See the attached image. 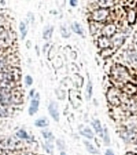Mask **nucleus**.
<instances>
[{
  "instance_id": "1",
  "label": "nucleus",
  "mask_w": 137,
  "mask_h": 155,
  "mask_svg": "<svg viewBox=\"0 0 137 155\" xmlns=\"http://www.w3.org/2000/svg\"><path fill=\"white\" fill-rule=\"evenodd\" d=\"M39 106H40V94L36 93V95L31 98L30 106L28 108V114L30 116H33L38 111Z\"/></svg>"
},
{
  "instance_id": "2",
  "label": "nucleus",
  "mask_w": 137,
  "mask_h": 155,
  "mask_svg": "<svg viewBox=\"0 0 137 155\" xmlns=\"http://www.w3.org/2000/svg\"><path fill=\"white\" fill-rule=\"evenodd\" d=\"M48 112L55 121L58 122L60 120V115L58 111V104L56 102H51L48 105Z\"/></svg>"
},
{
  "instance_id": "3",
  "label": "nucleus",
  "mask_w": 137,
  "mask_h": 155,
  "mask_svg": "<svg viewBox=\"0 0 137 155\" xmlns=\"http://www.w3.org/2000/svg\"><path fill=\"white\" fill-rule=\"evenodd\" d=\"M12 97L11 93L5 91L3 88H0V104H8L11 102Z\"/></svg>"
},
{
  "instance_id": "4",
  "label": "nucleus",
  "mask_w": 137,
  "mask_h": 155,
  "mask_svg": "<svg viewBox=\"0 0 137 155\" xmlns=\"http://www.w3.org/2000/svg\"><path fill=\"white\" fill-rule=\"evenodd\" d=\"M92 126H93V128L95 130V132L100 135V137H103L104 130L103 129V127H102V124L99 120H94L92 122Z\"/></svg>"
},
{
  "instance_id": "5",
  "label": "nucleus",
  "mask_w": 137,
  "mask_h": 155,
  "mask_svg": "<svg viewBox=\"0 0 137 155\" xmlns=\"http://www.w3.org/2000/svg\"><path fill=\"white\" fill-rule=\"evenodd\" d=\"M36 127L38 128H46L48 127V124H49V120H48V118L46 117H41V118L37 119L36 121H35V124H34Z\"/></svg>"
},
{
  "instance_id": "6",
  "label": "nucleus",
  "mask_w": 137,
  "mask_h": 155,
  "mask_svg": "<svg viewBox=\"0 0 137 155\" xmlns=\"http://www.w3.org/2000/svg\"><path fill=\"white\" fill-rule=\"evenodd\" d=\"M80 133H81L83 137L88 138V139H93V138H94V133H93V131H92L89 127H86V128H84L83 129H81V130H80Z\"/></svg>"
},
{
  "instance_id": "7",
  "label": "nucleus",
  "mask_w": 137,
  "mask_h": 155,
  "mask_svg": "<svg viewBox=\"0 0 137 155\" xmlns=\"http://www.w3.org/2000/svg\"><path fill=\"white\" fill-rule=\"evenodd\" d=\"M84 145L86 148L87 151L92 154H99V151L94 147V145H92L91 143L89 142L88 140H84Z\"/></svg>"
},
{
  "instance_id": "8",
  "label": "nucleus",
  "mask_w": 137,
  "mask_h": 155,
  "mask_svg": "<svg viewBox=\"0 0 137 155\" xmlns=\"http://www.w3.org/2000/svg\"><path fill=\"white\" fill-rule=\"evenodd\" d=\"M19 31H20V34H21V39L24 40L26 37L27 34H28V26H27V24L24 22L21 21L19 23Z\"/></svg>"
},
{
  "instance_id": "9",
  "label": "nucleus",
  "mask_w": 137,
  "mask_h": 155,
  "mask_svg": "<svg viewBox=\"0 0 137 155\" xmlns=\"http://www.w3.org/2000/svg\"><path fill=\"white\" fill-rule=\"evenodd\" d=\"M71 28H72L73 31H74L75 33L78 34V35H81V36L83 34V30H82V26H81L78 23H76V22H75L74 24H72Z\"/></svg>"
},
{
  "instance_id": "10",
  "label": "nucleus",
  "mask_w": 137,
  "mask_h": 155,
  "mask_svg": "<svg viewBox=\"0 0 137 155\" xmlns=\"http://www.w3.org/2000/svg\"><path fill=\"white\" fill-rule=\"evenodd\" d=\"M16 136L20 138V139H24V140H26V139H29L30 138L28 133H27L24 129H19L16 133Z\"/></svg>"
},
{
  "instance_id": "11",
  "label": "nucleus",
  "mask_w": 137,
  "mask_h": 155,
  "mask_svg": "<svg viewBox=\"0 0 137 155\" xmlns=\"http://www.w3.org/2000/svg\"><path fill=\"white\" fill-rule=\"evenodd\" d=\"M53 28H50V27L44 29V31L43 32L44 38L45 40H49L51 38V36H52V34H53Z\"/></svg>"
},
{
  "instance_id": "12",
  "label": "nucleus",
  "mask_w": 137,
  "mask_h": 155,
  "mask_svg": "<svg viewBox=\"0 0 137 155\" xmlns=\"http://www.w3.org/2000/svg\"><path fill=\"white\" fill-rule=\"evenodd\" d=\"M92 90H93V86H92V82H90V80H89V82L87 83L86 86V94L87 99H90V97L92 96Z\"/></svg>"
},
{
  "instance_id": "13",
  "label": "nucleus",
  "mask_w": 137,
  "mask_h": 155,
  "mask_svg": "<svg viewBox=\"0 0 137 155\" xmlns=\"http://www.w3.org/2000/svg\"><path fill=\"white\" fill-rule=\"evenodd\" d=\"M41 133H42V135H43L44 138L46 140H50V141H52V140L54 139L53 133H51L50 131L44 130V131H42Z\"/></svg>"
},
{
  "instance_id": "14",
  "label": "nucleus",
  "mask_w": 137,
  "mask_h": 155,
  "mask_svg": "<svg viewBox=\"0 0 137 155\" xmlns=\"http://www.w3.org/2000/svg\"><path fill=\"white\" fill-rule=\"evenodd\" d=\"M24 82H25V84L28 87H30L33 83V78H32L31 75H26L25 78H24Z\"/></svg>"
},
{
  "instance_id": "15",
  "label": "nucleus",
  "mask_w": 137,
  "mask_h": 155,
  "mask_svg": "<svg viewBox=\"0 0 137 155\" xmlns=\"http://www.w3.org/2000/svg\"><path fill=\"white\" fill-rule=\"evenodd\" d=\"M104 137H103L104 139V142L106 143V145H109V142H110V138H109L108 136V132L106 130V128L104 130Z\"/></svg>"
},
{
  "instance_id": "16",
  "label": "nucleus",
  "mask_w": 137,
  "mask_h": 155,
  "mask_svg": "<svg viewBox=\"0 0 137 155\" xmlns=\"http://www.w3.org/2000/svg\"><path fill=\"white\" fill-rule=\"evenodd\" d=\"M70 4L73 7H77V0H70Z\"/></svg>"
},
{
  "instance_id": "17",
  "label": "nucleus",
  "mask_w": 137,
  "mask_h": 155,
  "mask_svg": "<svg viewBox=\"0 0 137 155\" xmlns=\"http://www.w3.org/2000/svg\"><path fill=\"white\" fill-rule=\"evenodd\" d=\"M105 155H115V153L113 152V150H106V152H105Z\"/></svg>"
},
{
  "instance_id": "18",
  "label": "nucleus",
  "mask_w": 137,
  "mask_h": 155,
  "mask_svg": "<svg viewBox=\"0 0 137 155\" xmlns=\"http://www.w3.org/2000/svg\"><path fill=\"white\" fill-rule=\"evenodd\" d=\"M35 95H36V93H35V89L31 90V91H30V93H29V96L31 97V98H33Z\"/></svg>"
},
{
  "instance_id": "19",
  "label": "nucleus",
  "mask_w": 137,
  "mask_h": 155,
  "mask_svg": "<svg viewBox=\"0 0 137 155\" xmlns=\"http://www.w3.org/2000/svg\"><path fill=\"white\" fill-rule=\"evenodd\" d=\"M60 155H68L65 152H61L60 153Z\"/></svg>"
},
{
  "instance_id": "20",
  "label": "nucleus",
  "mask_w": 137,
  "mask_h": 155,
  "mask_svg": "<svg viewBox=\"0 0 137 155\" xmlns=\"http://www.w3.org/2000/svg\"><path fill=\"white\" fill-rule=\"evenodd\" d=\"M24 155H31V154H30V153H28V154H24Z\"/></svg>"
}]
</instances>
